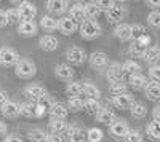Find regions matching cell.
Returning a JSON list of instances; mask_svg holds the SVG:
<instances>
[{
    "mask_svg": "<svg viewBox=\"0 0 160 142\" xmlns=\"http://www.w3.org/2000/svg\"><path fill=\"white\" fill-rule=\"evenodd\" d=\"M149 77L152 82H160V66H151Z\"/></svg>",
    "mask_w": 160,
    "mask_h": 142,
    "instance_id": "obj_45",
    "label": "cell"
},
{
    "mask_svg": "<svg viewBox=\"0 0 160 142\" xmlns=\"http://www.w3.org/2000/svg\"><path fill=\"white\" fill-rule=\"evenodd\" d=\"M0 110H2V115L5 118H16L21 115V104L15 101H8L0 107Z\"/></svg>",
    "mask_w": 160,
    "mask_h": 142,
    "instance_id": "obj_12",
    "label": "cell"
},
{
    "mask_svg": "<svg viewBox=\"0 0 160 142\" xmlns=\"http://www.w3.org/2000/svg\"><path fill=\"white\" fill-rule=\"evenodd\" d=\"M106 16H108L109 22H120L125 16V7L114 2L108 10H106Z\"/></svg>",
    "mask_w": 160,
    "mask_h": 142,
    "instance_id": "obj_9",
    "label": "cell"
},
{
    "mask_svg": "<svg viewBox=\"0 0 160 142\" xmlns=\"http://www.w3.org/2000/svg\"><path fill=\"white\" fill-rule=\"evenodd\" d=\"M106 78L111 82V85L122 83L123 78H125V73H123V69H122V64H120V62H112L111 66L108 67V72H106Z\"/></svg>",
    "mask_w": 160,
    "mask_h": 142,
    "instance_id": "obj_6",
    "label": "cell"
},
{
    "mask_svg": "<svg viewBox=\"0 0 160 142\" xmlns=\"http://www.w3.org/2000/svg\"><path fill=\"white\" fill-rule=\"evenodd\" d=\"M47 142H64V139L58 134H48L47 136Z\"/></svg>",
    "mask_w": 160,
    "mask_h": 142,
    "instance_id": "obj_48",
    "label": "cell"
},
{
    "mask_svg": "<svg viewBox=\"0 0 160 142\" xmlns=\"http://www.w3.org/2000/svg\"><path fill=\"white\" fill-rule=\"evenodd\" d=\"M38 46L42 48L43 51H55L58 48V38L55 35H43V37H40V40H38Z\"/></svg>",
    "mask_w": 160,
    "mask_h": 142,
    "instance_id": "obj_18",
    "label": "cell"
},
{
    "mask_svg": "<svg viewBox=\"0 0 160 142\" xmlns=\"http://www.w3.org/2000/svg\"><path fill=\"white\" fill-rule=\"evenodd\" d=\"M118 142H120V140H118Z\"/></svg>",
    "mask_w": 160,
    "mask_h": 142,
    "instance_id": "obj_54",
    "label": "cell"
},
{
    "mask_svg": "<svg viewBox=\"0 0 160 142\" xmlns=\"http://www.w3.org/2000/svg\"><path fill=\"white\" fill-rule=\"evenodd\" d=\"M128 83L133 89H144L146 86H148V78L142 75V73H136V75H133L128 78Z\"/></svg>",
    "mask_w": 160,
    "mask_h": 142,
    "instance_id": "obj_27",
    "label": "cell"
},
{
    "mask_svg": "<svg viewBox=\"0 0 160 142\" xmlns=\"http://www.w3.org/2000/svg\"><path fill=\"white\" fill-rule=\"evenodd\" d=\"M109 133H111V136H114L117 139H125L130 133V126L127 125L125 120H114L109 126Z\"/></svg>",
    "mask_w": 160,
    "mask_h": 142,
    "instance_id": "obj_7",
    "label": "cell"
},
{
    "mask_svg": "<svg viewBox=\"0 0 160 142\" xmlns=\"http://www.w3.org/2000/svg\"><path fill=\"white\" fill-rule=\"evenodd\" d=\"M66 93L71 97H78L80 94H83V82H71L66 86Z\"/></svg>",
    "mask_w": 160,
    "mask_h": 142,
    "instance_id": "obj_30",
    "label": "cell"
},
{
    "mask_svg": "<svg viewBox=\"0 0 160 142\" xmlns=\"http://www.w3.org/2000/svg\"><path fill=\"white\" fill-rule=\"evenodd\" d=\"M114 35L118 38L120 42H128L131 40V26L127 22L117 24V27L114 29Z\"/></svg>",
    "mask_w": 160,
    "mask_h": 142,
    "instance_id": "obj_16",
    "label": "cell"
},
{
    "mask_svg": "<svg viewBox=\"0 0 160 142\" xmlns=\"http://www.w3.org/2000/svg\"><path fill=\"white\" fill-rule=\"evenodd\" d=\"M130 112H131V117H133V118L141 120V118H144L146 115H148V107H146L142 102H135V104H133V107L130 109Z\"/></svg>",
    "mask_w": 160,
    "mask_h": 142,
    "instance_id": "obj_31",
    "label": "cell"
},
{
    "mask_svg": "<svg viewBox=\"0 0 160 142\" xmlns=\"http://www.w3.org/2000/svg\"><path fill=\"white\" fill-rule=\"evenodd\" d=\"M112 104L120 109V110H130L135 104V97H133L130 93H125V94H120V96H114L112 99Z\"/></svg>",
    "mask_w": 160,
    "mask_h": 142,
    "instance_id": "obj_11",
    "label": "cell"
},
{
    "mask_svg": "<svg viewBox=\"0 0 160 142\" xmlns=\"http://www.w3.org/2000/svg\"><path fill=\"white\" fill-rule=\"evenodd\" d=\"M90 66L93 69H102L108 66V62H109V56L106 54V53H101V51H95V53H91L90 58Z\"/></svg>",
    "mask_w": 160,
    "mask_h": 142,
    "instance_id": "obj_14",
    "label": "cell"
},
{
    "mask_svg": "<svg viewBox=\"0 0 160 142\" xmlns=\"http://www.w3.org/2000/svg\"><path fill=\"white\" fill-rule=\"evenodd\" d=\"M83 7H85V16H87V19H91V21H95L96 18H99V15L102 13V8L99 7L98 0H96V2H88Z\"/></svg>",
    "mask_w": 160,
    "mask_h": 142,
    "instance_id": "obj_20",
    "label": "cell"
},
{
    "mask_svg": "<svg viewBox=\"0 0 160 142\" xmlns=\"http://www.w3.org/2000/svg\"><path fill=\"white\" fill-rule=\"evenodd\" d=\"M68 130H69V126H68V123H66V120H51L50 121V131H51V134L61 136V134L68 133Z\"/></svg>",
    "mask_w": 160,
    "mask_h": 142,
    "instance_id": "obj_25",
    "label": "cell"
},
{
    "mask_svg": "<svg viewBox=\"0 0 160 142\" xmlns=\"http://www.w3.org/2000/svg\"><path fill=\"white\" fill-rule=\"evenodd\" d=\"M66 134H68L69 142H87V133L78 126H71Z\"/></svg>",
    "mask_w": 160,
    "mask_h": 142,
    "instance_id": "obj_21",
    "label": "cell"
},
{
    "mask_svg": "<svg viewBox=\"0 0 160 142\" xmlns=\"http://www.w3.org/2000/svg\"><path fill=\"white\" fill-rule=\"evenodd\" d=\"M8 26V16H7V11L5 10H0V29Z\"/></svg>",
    "mask_w": 160,
    "mask_h": 142,
    "instance_id": "obj_46",
    "label": "cell"
},
{
    "mask_svg": "<svg viewBox=\"0 0 160 142\" xmlns=\"http://www.w3.org/2000/svg\"><path fill=\"white\" fill-rule=\"evenodd\" d=\"M15 72L19 78H32L37 72V66L34 61H31L28 58H21L15 66Z\"/></svg>",
    "mask_w": 160,
    "mask_h": 142,
    "instance_id": "obj_1",
    "label": "cell"
},
{
    "mask_svg": "<svg viewBox=\"0 0 160 142\" xmlns=\"http://www.w3.org/2000/svg\"><path fill=\"white\" fill-rule=\"evenodd\" d=\"M35 112H37V102L28 99L21 104V115L22 117H28V118H34L35 117Z\"/></svg>",
    "mask_w": 160,
    "mask_h": 142,
    "instance_id": "obj_24",
    "label": "cell"
},
{
    "mask_svg": "<svg viewBox=\"0 0 160 142\" xmlns=\"http://www.w3.org/2000/svg\"><path fill=\"white\" fill-rule=\"evenodd\" d=\"M69 3L66 2V0H48L47 2V10L53 15H61L68 10Z\"/></svg>",
    "mask_w": 160,
    "mask_h": 142,
    "instance_id": "obj_19",
    "label": "cell"
},
{
    "mask_svg": "<svg viewBox=\"0 0 160 142\" xmlns=\"http://www.w3.org/2000/svg\"><path fill=\"white\" fill-rule=\"evenodd\" d=\"M83 94L87 96V99H95V101H99V97H101L99 88H96L95 85L90 83V82L83 83Z\"/></svg>",
    "mask_w": 160,
    "mask_h": 142,
    "instance_id": "obj_29",
    "label": "cell"
},
{
    "mask_svg": "<svg viewBox=\"0 0 160 142\" xmlns=\"http://www.w3.org/2000/svg\"><path fill=\"white\" fill-rule=\"evenodd\" d=\"M109 91H111V94H114V96L125 94V93H127V83H125V82H122V83H115V85H111Z\"/></svg>",
    "mask_w": 160,
    "mask_h": 142,
    "instance_id": "obj_42",
    "label": "cell"
},
{
    "mask_svg": "<svg viewBox=\"0 0 160 142\" xmlns=\"http://www.w3.org/2000/svg\"><path fill=\"white\" fill-rule=\"evenodd\" d=\"M3 134H7V125L0 120V137H2Z\"/></svg>",
    "mask_w": 160,
    "mask_h": 142,
    "instance_id": "obj_53",
    "label": "cell"
},
{
    "mask_svg": "<svg viewBox=\"0 0 160 142\" xmlns=\"http://www.w3.org/2000/svg\"><path fill=\"white\" fill-rule=\"evenodd\" d=\"M125 139H127V142H142V134L138 130H130V133Z\"/></svg>",
    "mask_w": 160,
    "mask_h": 142,
    "instance_id": "obj_44",
    "label": "cell"
},
{
    "mask_svg": "<svg viewBox=\"0 0 160 142\" xmlns=\"http://www.w3.org/2000/svg\"><path fill=\"white\" fill-rule=\"evenodd\" d=\"M85 109H87L88 113H95V115H96L101 107H99V102H98V101H95V99H87V101H85Z\"/></svg>",
    "mask_w": 160,
    "mask_h": 142,
    "instance_id": "obj_43",
    "label": "cell"
},
{
    "mask_svg": "<svg viewBox=\"0 0 160 142\" xmlns=\"http://www.w3.org/2000/svg\"><path fill=\"white\" fill-rule=\"evenodd\" d=\"M114 118H115V115L109 109H99V112L96 113V120L99 123H106V125H108V123H112Z\"/></svg>",
    "mask_w": 160,
    "mask_h": 142,
    "instance_id": "obj_33",
    "label": "cell"
},
{
    "mask_svg": "<svg viewBox=\"0 0 160 142\" xmlns=\"http://www.w3.org/2000/svg\"><path fill=\"white\" fill-rule=\"evenodd\" d=\"M18 13L21 16V21H34L37 15V8L31 2H21L18 5Z\"/></svg>",
    "mask_w": 160,
    "mask_h": 142,
    "instance_id": "obj_10",
    "label": "cell"
},
{
    "mask_svg": "<svg viewBox=\"0 0 160 142\" xmlns=\"http://www.w3.org/2000/svg\"><path fill=\"white\" fill-rule=\"evenodd\" d=\"M77 29H78V24L69 16H62L58 19V31L62 35H72L74 32H77Z\"/></svg>",
    "mask_w": 160,
    "mask_h": 142,
    "instance_id": "obj_8",
    "label": "cell"
},
{
    "mask_svg": "<svg viewBox=\"0 0 160 142\" xmlns=\"http://www.w3.org/2000/svg\"><path fill=\"white\" fill-rule=\"evenodd\" d=\"M144 35H146V27L142 24H131V38L133 40L138 42Z\"/></svg>",
    "mask_w": 160,
    "mask_h": 142,
    "instance_id": "obj_38",
    "label": "cell"
},
{
    "mask_svg": "<svg viewBox=\"0 0 160 142\" xmlns=\"http://www.w3.org/2000/svg\"><path fill=\"white\" fill-rule=\"evenodd\" d=\"M148 136L154 140H160V121H152L148 125Z\"/></svg>",
    "mask_w": 160,
    "mask_h": 142,
    "instance_id": "obj_37",
    "label": "cell"
},
{
    "mask_svg": "<svg viewBox=\"0 0 160 142\" xmlns=\"http://www.w3.org/2000/svg\"><path fill=\"white\" fill-rule=\"evenodd\" d=\"M68 106H69L71 110H74V112H80L82 109H85V101H83V99H80V97H69Z\"/></svg>",
    "mask_w": 160,
    "mask_h": 142,
    "instance_id": "obj_39",
    "label": "cell"
},
{
    "mask_svg": "<svg viewBox=\"0 0 160 142\" xmlns=\"http://www.w3.org/2000/svg\"><path fill=\"white\" fill-rule=\"evenodd\" d=\"M152 117H154V121H160V107H155L154 109Z\"/></svg>",
    "mask_w": 160,
    "mask_h": 142,
    "instance_id": "obj_51",
    "label": "cell"
},
{
    "mask_svg": "<svg viewBox=\"0 0 160 142\" xmlns=\"http://www.w3.org/2000/svg\"><path fill=\"white\" fill-rule=\"evenodd\" d=\"M69 18L74 19L77 24H82L87 19V16H85V7L82 3H74L69 8Z\"/></svg>",
    "mask_w": 160,
    "mask_h": 142,
    "instance_id": "obj_17",
    "label": "cell"
},
{
    "mask_svg": "<svg viewBox=\"0 0 160 142\" xmlns=\"http://www.w3.org/2000/svg\"><path fill=\"white\" fill-rule=\"evenodd\" d=\"M146 5L151 7V8H160V0H148Z\"/></svg>",
    "mask_w": 160,
    "mask_h": 142,
    "instance_id": "obj_50",
    "label": "cell"
},
{
    "mask_svg": "<svg viewBox=\"0 0 160 142\" xmlns=\"http://www.w3.org/2000/svg\"><path fill=\"white\" fill-rule=\"evenodd\" d=\"M7 16H8V24H19L21 22V16L18 13V8L7 10Z\"/></svg>",
    "mask_w": 160,
    "mask_h": 142,
    "instance_id": "obj_41",
    "label": "cell"
},
{
    "mask_svg": "<svg viewBox=\"0 0 160 142\" xmlns=\"http://www.w3.org/2000/svg\"><path fill=\"white\" fill-rule=\"evenodd\" d=\"M40 26H42V27H43L45 31L53 32V31H56V29H58V19H55L53 16L45 15L42 19H40Z\"/></svg>",
    "mask_w": 160,
    "mask_h": 142,
    "instance_id": "obj_32",
    "label": "cell"
},
{
    "mask_svg": "<svg viewBox=\"0 0 160 142\" xmlns=\"http://www.w3.org/2000/svg\"><path fill=\"white\" fill-rule=\"evenodd\" d=\"M102 137H104V133L99 128H90L87 131V140L88 142H101Z\"/></svg>",
    "mask_w": 160,
    "mask_h": 142,
    "instance_id": "obj_36",
    "label": "cell"
},
{
    "mask_svg": "<svg viewBox=\"0 0 160 142\" xmlns=\"http://www.w3.org/2000/svg\"><path fill=\"white\" fill-rule=\"evenodd\" d=\"M142 58L148 64H151V66H157V62L160 61V48L158 46H148L146 54Z\"/></svg>",
    "mask_w": 160,
    "mask_h": 142,
    "instance_id": "obj_23",
    "label": "cell"
},
{
    "mask_svg": "<svg viewBox=\"0 0 160 142\" xmlns=\"http://www.w3.org/2000/svg\"><path fill=\"white\" fill-rule=\"evenodd\" d=\"M146 50H148V46H144L142 43L139 42H133L130 45V54L135 56V58H142L146 54Z\"/></svg>",
    "mask_w": 160,
    "mask_h": 142,
    "instance_id": "obj_35",
    "label": "cell"
},
{
    "mask_svg": "<svg viewBox=\"0 0 160 142\" xmlns=\"http://www.w3.org/2000/svg\"><path fill=\"white\" fill-rule=\"evenodd\" d=\"M3 142H24V139L19 136H15V134H10L3 139Z\"/></svg>",
    "mask_w": 160,
    "mask_h": 142,
    "instance_id": "obj_47",
    "label": "cell"
},
{
    "mask_svg": "<svg viewBox=\"0 0 160 142\" xmlns=\"http://www.w3.org/2000/svg\"><path fill=\"white\" fill-rule=\"evenodd\" d=\"M138 42H139V43H142L144 46H148V45L151 43V37H149V35H144L142 38H139V40H138Z\"/></svg>",
    "mask_w": 160,
    "mask_h": 142,
    "instance_id": "obj_52",
    "label": "cell"
},
{
    "mask_svg": "<svg viewBox=\"0 0 160 142\" xmlns=\"http://www.w3.org/2000/svg\"><path fill=\"white\" fill-rule=\"evenodd\" d=\"M24 94L28 96V99L34 101V102H42L47 99V89L42 86V85H38V83H31L24 88Z\"/></svg>",
    "mask_w": 160,
    "mask_h": 142,
    "instance_id": "obj_4",
    "label": "cell"
},
{
    "mask_svg": "<svg viewBox=\"0 0 160 142\" xmlns=\"http://www.w3.org/2000/svg\"><path fill=\"white\" fill-rule=\"evenodd\" d=\"M19 54L15 48H10V46H3L0 48V66L3 67H13L16 66L18 61H19Z\"/></svg>",
    "mask_w": 160,
    "mask_h": 142,
    "instance_id": "obj_3",
    "label": "cell"
},
{
    "mask_svg": "<svg viewBox=\"0 0 160 142\" xmlns=\"http://www.w3.org/2000/svg\"><path fill=\"white\" fill-rule=\"evenodd\" d=\"M148 22H149V26H152V27L160 29V11H157V10L151 11L149 16H148Z\"/></svg>",
    "mask_w": 160,
    "mask_h": 142,
    "instance_id": "obj_40",
    "label": "cell"
},
{
    "mask_svg": "<svg viewBox=\"0 0 160 142\" xmlns=\"http://www.w3.org/2000/svg\"><path fill=\"white\" fill-rule=\"evenodd\" d=\"M5 102H8V94L5 89H0V107H2Z\"/></svg>",
    "mask_w": 160,
    "mask_h": 142,
    "instance_id": "obj_49",
    "label": "cell"
},
{
    "mask_svg": "<svg viewBox=\"0 0 160 142\" xmlns=\"http://www.w3.org/2000/svg\"><path fill=\"white\" fill-rule=\"evenodd\" d=\"M47 133L43 130H40V128H34L28 133V137L31 139V142H47Z\"/></svg>",
    "mask_w": 160,
    "mask_h": 142,
    "instance_id": "obj_34",
    "label": "cell"
},
{
    "mask_svg": "<svg viewBox=\"0 0 160 142\" xmlns=\"http://www.w3.org/2000/svg\"><path fill=\"white\" fill-rule=\"evenodd\" d=\"M122 69H123V73L128 75V77H133V75H136V73H141V66L136 62V61H125L122 64Z\"/></svg>",
    "mask_w": 160,
    "mask_h": 142,
    "instance_id": "obj_28",
    "label": "cell"
},
{
    "mask_svg": "<svg viewBox=\"0 0 160 142\" xmlns=\"http://www.w3.org/2000/svg\"><path fill=\"white\" fill-rule=\"evenodd\" d=\"M37 24L34 21H21L18 24V32L24 37H32L37 34Z\"/></svg>",
    "mask_w": 160,
    "mask_h": 142,
    "instance_id": "obj_22",
    "label": "cell"
},
{
    "mask_svg": "<svg viewBox=\"0 0 160 142\" xmlns=\"http://www.w3.org/2000/svg\"><path fill=\"white\" fill-rule=\"evenodd\" d=\"M55 75L58 77L59 80H66V82H69L74 78V75H75V70L74 67H71L69 64H58V66L55 67Z\"/></svg>",
    "mask_w": 160,
    "mask_h": 142,
    "instance_id": "obj_15",
    "label": "cell"
},
{
    "mask_svg": "<svg viewBox=\"0 0 160 142\" xmlns=\"http://www.w3.org/2000/svg\"><path fill=\"white\" fill-rule=\"evenodd\" d=\"M144 91H146V96L151 101L160 99V82H149L148 86L144 88Z\"/></svg>",
    "mask_w": 160,
    "mask_h": 142,
    "instance_id": "obj_26",
    "label": "cell"
},
{
    "mask_svg": "<svg viewBox=\"0 0 160 142\" xmlns=\"http://www.w3.org/2000/svg\"><path fill=\"white\" fill-rule=\"evenodd\" d=\"M78 32L83 38L87 40H93L101 35V26L96 21H91V19H85L82 24L78 26Z\"/></svg>",
    "mask_w": 160,
    "mask_h": 142,
    "instance_id": "obj_2",
    "label": "cell"
},
{
    "mask_svg": "<svg viewBox=\"0 0 160 142\" xmlns=\"http://www.w3.org/2000/svg\"><path fill=\"white\" fill-rule=\"evenodd\" d=\"M48 112H50L51 120H66L68 115H69L68 107L59 104V102H53V104L50 106V109H48Z\"/></svg>",
    "mask_w": 160,
    "mask_h": 142,
    "instance_id": "obj_13",
    "label": "cell"
},
{
    "mask_svg": "<svg viewBox=\"0 0 160 142\" xmlns=\"http://www.w3.org/2000/svg\"><path fill=\"white\" fill-rule=\"evenodd\" d=\"M66 59L74 66H80L87 61V53L83 51V48L80 46H69L66 50Z\"/></svg>",
    "mask_w": 160,
    "mask_h": 142,
    "instance_id": "obj_5",
    "label": "cell"
}]
</instances>
